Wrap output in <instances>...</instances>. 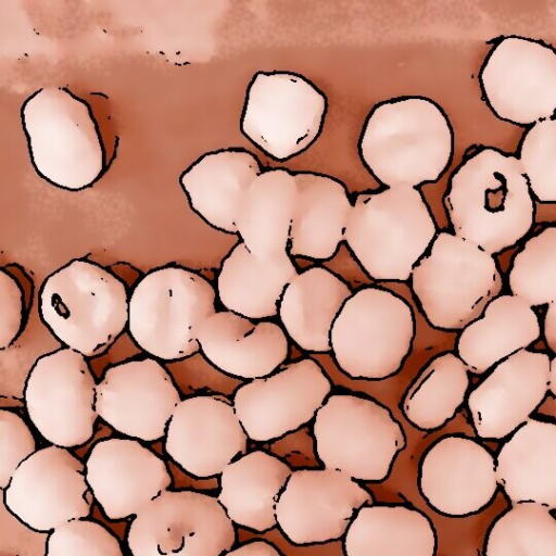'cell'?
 Returning a JSON list of instances; mask_svg holds the SVG:
<instances>
[{"mask_svg": "<svg viewBox=\"0 0 556 556\" xmlns=\"http://www.w3.org/2000/svg\"><path fill=\"white\" fill-rule=\"evenodd\" d=\"M442 202L453 233L491 255L523 239L535 219L534 198L518 157L492 147L457 166Z\"/></svg>", "mask_w": 556, "mask_h": 556, "instance_id": "6da1fadb", "label": "cell"}, {"mask_svg": "<svg viewBox=\"0 0 556 556\" xmlns=\"http://www.w3.org/2000/svg\"><path fill=\"white\" fill-rule=\"evenodd\" d=\"M358 156L384 187L418 188L438 181L454 155V131L444 110L422 96L376 103L358 137Z\"/></svg>", "mask_w": 556, "mask_h": 556, "instance_id": "7a4b0ae2", "label": "cell"}, {"mask_svg": "<svg viewBox=\"0 0 556 556\" xmlns=\"http://www.w3.org/2000/svg\"><path fill=\"white\" fill-rule=\"evenodd\" d=\"M437 235L422 192L394 186L354 198L344 242L372 279L406 281Z\"/></svg>", "mask_w": 556, "mask_h": 556, "instance_id": "3957f363", "label": "cell"}, {"mask_svg": "<svg viewBox=\"0 0 556 556\" xmlns=\"http://www.w3.org/2000/svg\"><path fill=\"white\" fill-rule=\"evenodd\" d=\"M30 161L51 185L80 191L105 169L102 137L89 104L62 87L34 92L22 105Z\"/></svg>", "mask_w": 556, "mask_h": 556, "instance_id": "277c9868", "label": "cell"}, {"mask_svg": "<svg viewBox=\"0 0 556 556\" xmlns=\"http://www.w3.org/2000/svg\"><path fill=\"white\" fill-rule=\"evenodd\" d=\"M39 312L61 342L90 357L106 351L124 330L129 301L115 275L98 264L74 260L45 280Z\"/></svg>", "mask_w": 556, "mask_h": 556, "instance_id": "5b68a950", "label": "cell"}, {"mask_svg": "<svg viewBox=\"0 0 556 556\" xmlns=\"http://www.w3.org/2000/svg\"><path fill=\"white\" fill-rule=\"evenodd\" d=\"M414 312L402 296L378 287L355 291L330 333L339 368L353 379L384 380L396 375L413 346Z\"/></svg>", "mask_w": 556, "mask_h": 556, "instance_id": "8992f818", "label": "cell"}, {"mask_svg": "<svg viewBox=\"0 0 556 556\" xmlns=\"http://www.w3.org/2000/svg\"><path fill=\"white\" fill-rule=\"evenodd\" d=\"M313 437L325 468L364 482L386 480L406 444L401 424L386 406L352 393L327 397L314 418Z\"/></svg>", "mask_w": 556, "mask_h": 556, "instance_id": "52a82bcc", "label": "cell"}, {"mask_svg": "<svg viewBox=\"0 0 556 556\" xmlns=\"http://www.w3.org/2000/svg\"><path fill=\"white\" fill-rule=\"evenodd\" d=\"M216 292L208 280L181 267L147 274L129 300L128 327L136 343L165 361L189 357L200 350L197 333L216 313Z\"/></svg>", "mask_w": 556, "mask_h": 556, "instance_id": "ba28073f", "label": "cell"}, {"mask_svg": "<svg viewBox=\"0 0 556 556\" xmlns=\"http://www.w3.org/2000/svg\"><path fill=\"white\" fill-rule=\"evenodd\" d=\"M410 279L426 319L442 330L464 329L477 319L500 283L493 255L448 231L435 236Z\"/></svg>", "mask_w": 556, "mask_h": 556, "instance_id": "9c48e42d", "label": "cell"}, {"mask_svg": "<svg viewBox=\"0 0 556 556\" xmlns=\"http://www.w3.org/2000/svg\"><path fill=\"white\" fill-rule=\"evenodd\" d=\"M327 96L292 71H258L245 90L241 134L262 153L287 162L308 150L320 136Z\"/></svg>", "mask_w": 556, "mask_h": 556, "instance_id": "30bf717a", "label": "cell"}, {"mask_svg": "<svg viewBox=\"0 0 556 556\" xmlns=\"http://www.w3.org/2000/svg\"><path fill=\"white\" fill-rule=\"evenodd\" d=\"M236 536L217 497L166 490L135 516L127 545L132 556H222Z\"/></svg>", "mask_w": 556, "mask_h": 556, "instance_id": "8fae6325", "label": "cell"}, {"mask_svg": "<svg viewBox=\"0 0 556 556\" xmlns=\"http://www.w3.org/2000/svg\"><path fill=\"white\" fill-rule=\"evenodd\" d=\"M482 97L500 119L531 126L556 114V50L522 36L501 38L479 75Z\"/></svg>", "mask_w": 556, "mask_h": 556, "instance_id": "7c38bea8", "label": "cell"}, {"mask_svg": "<svg viewBox=\"0 0 556 556\" xmlns=\"http://www.w3.org/2000/svg\"><path fill=\"white\" fill-rule=\"evenodd\" d=\"M96 381L85 356L70 348L37 359L27 377L24 402L39 433L61 447L83 445L98 416Z\"/></svg>", "mask_w": 556, "mask_h": 556, "instance_id": "4fadbf2b", "label": "cell"}, {"mask_svg": "<svg viewBox=\"0 0 556 556\" xmlns=\"http://www.w3.org/2000/svg\"><path fill=\"white\" fill-rule=\"evenodd\" d=\"M372 495L350 476L329 468L293 470L275 514L281 533L292 544H324L345 535L357 510Z\"/></svg>", "mask_w": 556, "mask_h": 556, "instance_id": "5bb4252c", "label": "cell"}, {"mask_svg": "<svg viewBox=\"0 0 556 556\" xmlns=\"http://www.w3.org/2000/svg\"><path fill=\"white\" fill-rule=\"evenodd\" d=\"M331 389L320 365L304 357L242 384L235 392L232 405L248 438L268 442L314 419Z\"/></svg>", "mask_w": 556, "mask_h": 556, "instance_id": "9a60e30c", "label": "cell"}, {"mask_svg": "<svg viewBox=\"0 0 556 556\" xmlns=\"http://www.w3.org/2000/svg\"><path fill=\"white\" fill-rule=\"evenodd\" d=\"M84 470L83 463L65 447L38 450L18 466L3 490L5 506L39 532L86 518L91 505Z\"/></svg>", "mask_w": 556, "mask_h": 556, "instance_id": "2e32d148", "label": "cell"}, {"mask_svg": "<svg viewBox=\"0 0 556 556\" xmlns=\"http://www.w3.org/2000/svg\"><path fill=\"white\" fill-rule=\"evenodd\" d=\"M417 484L434 511L452 518L481 513L500 486L493 454L477 440L456 434L439 439L426 451Z\"/></svg>", "mask_w": 556, "mask_h": 556, "instance_id": "e0dca14e", "label": "cell"}, {"mask_svg": "<svg viewBox=\"0 0 556 556\" xmlns=\"http://www.w3.org/2000/svg\"><path fill=\"white\" fill-rule=\"evenodd\" d=\"M180 401L170 375L152 358L112 366L96 387L98 416L116 431L148 442L165 435Z\"/></svg>", "mask_w": 556, "mask_h": 556, "instance_id": "ac0fdd59", "label": "cell"}, {"mask_svg": "<svg viewBox=\"0 0 556 556\" xmlns=\"http://www.w3.org/2000/svg\"><path fill=\"white\" fill-rule=\"evenodd\" d=\"M248 439L229 400L197 395L176 406L167 426L165 451L185 471L208 478L245 454Z\"/></svg>", "mask_w": 556, "mask_h": 556, "instance_id": "d6986e66", "label": "cell"}, {"mask_svg": "<svg viewBox=\"0 0 556 556\" xmlns=\"http://www.w3.org/2000/svg\"><path fill=\"white\" fill-rule=\"evenodd\" d=\"M86 479L111 520L136 516L172 484L162 458L137 440L119 438L94 444L86 462Z\"/></svg>", "mask_w": 556, "mask_h": 556, "instance_id": "ffe728a7", "label": "cell"}, {"mask_svg": "<svg viewBox=\"0 0 556 556\" xmlns=\"http://www.w3.org/2000/svg\"><path fill=\"white\" fill-rule=\"evenodd\" d=\"M549 364L546 353L520 350L469 393L467 404L479 438L504 439L530 418L548 391Z\"/></svg>", "mask_w": 556, "mask_h": 556, "instance_id": "44dd1931", "label": "cell"}, {"mask_svg": "<svg viewBox=\"0 0 556 556\" xmlns=\"http://www.w3.org/2000/svg\"><path fill=\"white\" fill-rule=\"evenodd\" d=\"M197 339L215 367L249 380L274 374L289 354L287 333L277 323H254L230 311L216 312L205 319Z\"/></svg>", "mask_w": 556, "mask_h": 556, "instance_id": "7402d4cb", "label": "cell"}, {"mask_svg": "<svg viewBox=\"0 0 556 556\" xmlns=\"http://www.w3.org/2000/svg\"><path fill=\"white\" fill-rule=\"evenodd\" d=\"M260 160L249 150L227 148L207 152L179 177L188 203L206 224L237 233L236 217L241 200L262 173Z\"/></svg>", "mask_w": 556, "mask_h": 556, "instance_id": "603a6c76", "label": "cell"}, {"mask_svg": "<svg viewBox=\"0 0 556 556\" xmlns=\"http://www.w3.org/2000/svg\"><path fill=\"white\" fill-rule=\"evenodd\" d=\"M296 201L290 227V256L332 258L344 241L353 201L345 185L327 174H294Z\"/></svg>", "mask_w": 556, "mask_h": 556, "instance_id": "cb8c5ba5", "label": "cell"}, {"mask_svg": "<svg viewBox=\"0 0 556 556\" xmlns=\"http://www.w3.org/2000/svg\"><path fill=\"white\" fill-rule=\"evenodd\" d=\"M495 464L511 505L533 502L556 510V424L529 418L502 445Z\"/></svg>", "mask_w": 556, "mask_h": 556, "instance_id": "d4e9b609", "label": "cell"}, {"mask_svg": "<svg viewBox=\"0 0 556 556\" xmlns=\"http://www.w3.org/2000/svg\"><path fill=\"white\" fill-rule=\"evenodd\" d=\"M352 294L349 285L325 267L314 266L299 273L286 287L279 303L283 330L306 352H330L331 328Z\"/></svg>", "mask_w": 556, "mask_h": 556, "instance_id": "484cf974", "label": "cell"}, {"mask_svg": "<svg viewBox=\"0 0 556 556\" xmlns=\"http://www.w3.org/2000/svg\"><path fill=\"white\" fill-rule=\"evenodd\" d=\"M295 201V177L286 168L263 170L248 188L238 210L236 229L254 256L276 261L289 255Z\"/></svg>", "mask_w": 556, "mask_h": 556, "instance_id": "4316f807", "label": "cell"}, {"mask_svg": "<svg viewBox=\"0 0 556 556\" xmlns=\"http://www.w3.org/2000/svg\"><path fill=\"white\" fill-rule=\"evenodd\" d=\"M292 471L268 452L245 453L220 473L217 500L233 523L255 532L269 531L277 525L275 506Z\"/></svg>", "mask_w": 556, "mask_h": 556, "instance_id": "83f0119b", "label": "cell"}, {"mask_svg": "<svg viewBox=\"0 0 556 556\" xmlns=\"http://www.w3.org/2000/svg\"><path fill=\"white\" fill-rule=\"evenodd\" d=\"M343 546L345 556H435L438 535L419 509L369 504L357 510Z\"/></svg>", "mask_w": 556, "mask_h": 556, "instance_id": "f1b7e54d", "label": "cell"}, {"mask_svg": "<svg viewBox=\"0 0 556 556\" xmlns=\"http://www.w3.org/2000/svg\"><path fill=\"white\" fill-rule=\"evenodd\" d=\"M540 334L538 315L529 304L514 294L498 295L460 332L458 357L469 371L480 375L529 346Z\"/></svg>", "mask_w": 556, "mask_h": 556, "instance_id": "f546056e", "label": "cell"}, {"mask_svg": "<svg viewBox=\"0 0 556 556\" xmlns=\"http://www.w3.org/2000/svg\"><path fill=\"white\" fill-rule=\"evenodd\" d=\"M298 274L290 255L260 260L239 242L223 261L217 277L218 298L227 311L243 317L270 318L278 315L283 291Z\"/></svg>", "mask_w": 556, "mask_h": 556, "instance_id": "4dcf8cb0", "label": "cell"}, {"mask_svg": "<svg viewBox=\"0 0 556 556\" xmlns=\"http://www.w3.org/2000/svg\"><path fill=\"white\" fill-rule=\"evenodd\" d=\"M468 368L452 352L433 357L410 383L400 402L406 420L433 431L454 417L469 388Z\"/></svg>", "mask_w": 556, "mask_h": 556, "instance_id": "1f68e13d", "label": "cell"}, {"mask_svg": "<svg viewBox=\"0 0 556 556\" xmlns=\"http://www.w3.org/2000/svg\"><path fill=\"white\" fill-rule=\"evenodd\" d=\"M483 556H556V517L544 505H510L491 523Z\"/></svg>", "mask_w": 556, "mask_h": 556, "instance_id": "d6a6232c", "label": "cell"}, {"mask_svg": "<svg viewBox=\"0 0 556 556\" xmlns=\"http://www.w3.org/2000/svg\"><path fill=\"white\" fill-rule=\"evenodd\" d=\"M508 285L531 307L556 301V225L525 242L513 260Z\"/></svg>", "mask_w": 556, "mask_h": 556, "instance_id": "836d02e7", "label": "cell"}, {"mask_svg": "<svg viewBox=\"0 0 556 556\" xmlns=\"http://www.w3.org/2000/svg\"><path fill=\"white\" fill-rule=\"evenodd\" d=\"M518 160L533 198L556 204V116L529 126L520 140Z\"/></svg>", "mask_w": 556, "mask_h": 556, "instance_id": "e575fe53", "label": "cell"}, {"mask_svg": "<svg viewBox=\"0 0 556 556\" xmlns=\"http://www.w3.org/2000/svg\"><path fill=\"white\" fill-rule=\"evenodd\" d=\"M46 556H124L118 540L102 525L76 519L52 531Z\"/></svg>", "mask_w": 556, "mask_h": 556, "instance_id": "d590c367", "label": "cell"}, {"mask_svg": "<svg viewBox=\"0 0 556 556\" xmlns=\"http://www.w3.org/2000/svg\"><path fill=\"white\" fill-rule=\"evenodd\" d=\"M36 452L35 438L16 413L0 409V486L5 490L18 466Z\"/></svg>", "mask_w": 556, "mask_h": 556, "instance_id": "8d00e7d4", "label": "cell"}, {"mask_svg": "<svg viewBox=\"0 0 556 556\" xmlns=\"http://www.w3.org/2000/svg\"><path fill=\"white\" fill-rule=\"evenodd\" d=\"M23 320V293L16 280L0 270V348L7 349L17 337Z\"/></svg>", "mask_w": 556, "mask_h": 556, "instance_id": "74e56055", "label": "cell"}, {"mask_svg": "<svg viewBox=\"0 0 556 556\" xmlns=\"http://www.w3.org/2000/svg\"><path fill=\"white\" fill-rule=\"evenodd\" d=\"M222 556H286L275 544L256 540L244 543Z\"/></svg>", "mask_w": 556, "mask_h": 556, "instance_id": "f35d334b", "label": "cell"}, {"mask_svg": "<svg viewBox=\"0 0 556 556\" xmlns=\"http://www.w3.org/2000/svg\"><path fill=\"white\" fill-rule=\"evenodd\" d=\"M543 332L548 348L556 353V301L547 305Z\"/></svg>", "mask_w": 556, "mask_h": 556, "instance_id": "ab89813d", "label": "cell"}, {"mask_svg": "<svg viewBox=\"0 0 556 556\" xmlns=\"http://www.w3.org/2000/svg\"><path fill=\"white\" fill-rule=\"evenodd\" d=\"M548 391H551L556 401V354L551 358Z\"/></svg>", "mask_w": 556, "mask_h": 556, "instance_id": "60d3db41", "label": "cell"}]
</instances>
